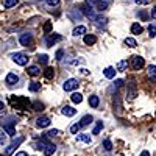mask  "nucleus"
<instances>
[{"label":"nucleus","instance_id":"f257e3e1","mask_svg":"<svg viewBox=\"0 0 156 156\" xmlns=\"http://www.w3.org/2000/svg\"><path fill=\"white\" fill-rule=\"evenodd\" d=\"M16 122H17V119L14 115H6V117H3V119L0 120V125L3 126V129L9 136H16V128H14Z\"/></svg>","mask_w":156,"mask_h":156},{"label":"nucleus","instance_id":"f03ea898","mask_svg":"<svg viewBox=\"0 0 156 156\" xmlns=\"http://www.w3.org/2000/svg\"><path fill=\"white\" fill-rule=\"evenodd\" d=\"M9 103L11 106H14L17 109H25L28 105H30V100L27 97H16V95H11L9 97Z\"/></svg>","mask_w":156,"mask_h":156},{"label":"nucleus","instance_id":"7ed1b4c3","mask_svg":"<svg viewBox=\"0 0 156 156\" xmlns=\"http://www.w3.org/2000/svg\"><path fill=\"white\" fill-rule=\"evenodd\" d=\"M86 5H89L94 11H103L108 8V3L103 0H86Z\"/></svg>","mask_w":156,"mask_h":156},{"label":"nucleus","instance_id":"20e7f679","mask_svg":"<svg viewBox=\"0 0 156 156\" xmlns=\"http://www.w3.org/2000/svg\"><path fill=\"white\" fill-rule=\"evenodd\" d=\"M144 64H145V61H144V58L142 56H131L129 58V66H131L134 70H139L140 67H144Z\"/></svg>","mask_w":156,"mask_h":156},{"label":"nucleus","instance_id":"39448f33","mask_svg":"<svg viewBox=\"0 0 156 156\" xmlns=\"http://www.w3.org/2000/svg\"><path fill=\"white\" fill-rule=\"evenodd\" d=\"M25 140V137L23 136H20V137H17V139H14V140H12L11 142V144L6 147V150H5V154L6 156H9V154H12V151H14L16 150V147H19L20 144H22V142Z\"/></svg>","mask_w":156,"mask_h":156},{"label":"nucleus","instance_id":"423d86ee","mask_svg":"<svg viewBox=\"0 0 156 156\" xmlns=\"http://www.w3.org/2000/svg\"><path fill=\"white\" fill-rule=\"evenodd\" d=\"M12 59H14L16 64H19V66H27L28 64V56L25 53H14L12 55Z\"/></svg>","mask_w":156,"mask_h":156},{"label":"nucleus","instance_id":"0eeeda50","mask_svg":"<svg viewBox=\"0 0 156 156\" xmlns=\"http://www.w3.org/2000/svg\"><path fill=\"white\" fill-rule=\"evenodd\" d=\"M76 87H78V80H75V78H69V80H66L62 84L64 90H73Z\"/></svg>","mask_w":156,"mask_h":156},{"label":"nucleus","instance_id":"6e6552de","mask_svg":"<svg viewBox=\"0 0 156 156\" xmlns=\"http://www.w3.org/2000/svg\"><path fill=\"white\" fill-rule=\"evenodd\" d=\"M61 34H56V33H53V34H50L48 37H47V41H45V44H47V47H51L55 42H58V41H61Z\"/></svg>","mask_w":156,"mask_h":156},{"label":"nucleus","instance_id":"1a4fd4ad","mask_svg":"<svg viewBox=\"0 0 156 156\" xmlns=\"http://www.w3.org/2000/svg\"><path fill=\"white\" fill-rule=\"evenodd\" d=\"M5 81H6L8 86H14V84H17V81H19V76H17L16 73L11 72V73L6 75V80H5Z\"/></svg>","mask_w":156,"mask_h":156},{"label":"nucleus","instance_id":"9d476101","mask_svg":"<svg viewBox=\"0 0 156 156\" xmlns=\"http://www.w3.org/2000/svg\"><path fill=\"white\" fill-rule=\"evenodd\" d=\"M69 17L78 22V20H81V19H83V12L78 9V8H75V9H72V11L69 12Z\"/></svg>","mask_w":156,"mask_h":156},{"label":"nucleus","instance_id":"9b49d317","mask_svg":"<svg viewBox=\"0 0 156 156\" xmlns=\"http://www.w3.org/2000/svg\"><path fill=\"white\" fill-rule=\"evenodd\" d=\"M31 42H33V36H31L30 33L20 34V44H22V45H30Z\"/></svg>","mask_w":156,"mask_h":156},{"label":"nucleus","instance_id":"f8f14e48","mask_svg":"<svg viewBox=\"0 0 156 156\" xmlns=\"http://www.w3.org/2000/svg\"><path fill=\"white\" fill-rule=\"evenodd\" d=\"M36 125L39 128H47L50 125V119H48V117H45V115H42V117H39V119L36 120Z\"/></svg>","mask_w":156,"mask_h":156},{"label":"nucleus","instance_id":"ddd939ff","mask_svg":"<svg viewBox=\"0 0 156 156\" xmlns=\"http://www.w3.org/2000/svg\"><path fill=\"white\" fill-rule=\"evenodd\" d=\"M55 151H56V145H55V144H47V145H45V148H44L45 156H51Z\"/></svg>","mask_w":156,"mask_h":156},{"label":"nucleus","instance_id":"4468645a","mask_svg":"<svg viewBox=\"0 0 156 156\" xmlns=\"http://www.w3.org/2000/svg\"><path fill=\"white\" fill-rule=\"evenodd\" d=\"M61 112H62L64 115H67V117H73V115L76 114V109H73L72 106H64Z\"/></svg>","mask_w":156,"mask_h":156},{"label":"nucleus","instance_id":"2eb2a0df","mask_svg":"<svg viewBox=\"0 0 156 156\" xmlns=\"http://www.w3.org/2000/svg\"><path fill=\"white\" fill-rule=\"evenodd\" d=\"M103 75H105L106 78H109V80H112V78L115 76V69L114 67H106L105 70H103Z\"/></svg>","mask_w":156,"mask_h":156},{"label":"nucleus","instance_id":"dca6fc26","mask_svg":"<svg viewBox=\"0 0 156 156\" xmlns=\"http://www.w3.org/2000/svg\"><path fill=\"white\" fill-rule=\"evenodd\" d=\"M95 42H97V37H95L94 34H84V44L92 45V44H95Z\"/></svg>","mask_w":156,"mask_h":156},{"label":"nucleus","instance_id":"f3484780","mask_svg":"<svg viewBox=\"0 0 156 156\" xmlns=\"http://www.w3.org/2000/svg\"><path fill=\"white\" fill-rule=\"evenodd\" d=\"M142 31H144V28H142V25H140V23L136 22V23L131 25V33H133V34H140Z\"/></svg>","mask_w":156,"mask_h":156},{"label":"nucleus","instance_id":"a211bd4d","mask_svg":"<svg viewBox=\"0 0 156 156\" xmlns=\"http://www.w3.org/2000/svg\"><path fill=\"white\" fill-rule=\"evenodd\" d=\"M27 72H28V75H31V76H37L39 73H41V69H39L37 66H30Z\"/></svg>","mask_w":156,"mask_h":156},{"label":"nucleus","instance_id":"6ab92c4d","mask_svg":"<svg viewBox=\"0 0 156 156\" xmlns=\"http://www.w3.org/2000/svg\"><path fill=\"white\" fill-rule=\"evenodd\" d=\"M92 20H95V23L98 25V27H105V25H106V19L103 17V16H97V14H95V17H94Z\"/></svg>","mask_w":156,"mask_h":156},{"label":"nucleus","instance_id":"aec40b11","mask_svg":"<svg viewBox=\"0 0 156 156\" xmlns=\"http://www.w3.org/2000/svg\"><path fill=\"white\" fill-rule=\"evenodd\" d=\"M86 33V27H83V25H78V27L73 28V36H81Z\"/></svg>","mask_w":156,"mask_h":156},{"label":"nucleus","instance_id":"412c9836","mask_svg":"<svg viewBox=\"0 0 156 156\" xmlns=\"http://www.w3.org/2000/svg\"><path fill=\"white\" fill-rule=\"evenodd\" d=\"M90 122H92V115H90V114H86V115L83 117V119L80 120V125H81V128H83V126L89 125Z\"/></svg>","mask_w":156,"mask_h":156},{"label":"nucleus","instance_id":"4be33fe9","mask_svg":"<svg viewBox=\"0 0 156 156\" xmlns=\"http://www.w3.org/2000/svg\"><path fill=\"white\" fill-rule=\"evenodd\" d=\"M129 86V92H128V98H134L136 97V84H134V81H131L128 84Z\"/></svg>","mask_w":156,"mask_h":156},{"label":"nucleus","instance_id":"5701e85b","mask_svg":"<svg viewBox=\"0 0 156 156\" xmlns=\"http://www.w3.org/2000/svg\"><path fill=\"white\" fill-rule=\"evenodd\" d=\"M89 105L92 106V108H97V106L100 105L98 97H97V95H90V97H89Z\"/></svg>","mask_w":156,"mask_h":156},{"label":"nucleus","instance_id":"b1692460","mask_svg":"<svg viewBox=\"0 0 156 156\" xmlns=\"http://www.w3.org/2000/svg\"><path fill=\"white\" fill-rule=\"evenodd\" d=\"M75 139L76 140H81V142H86V144H90V136L89 134H76Z\"/></svg>","mask_w":156,"mask_h":156},{"label":"nucleus","instance_id":"393cba45","mask_svg":"<svg viewBox=\"0 0 156 156\" xmlns=\"http://www.w3.org/2000/svg\"><path fill=\"white\" fill-rule=\"evenodd\" d=\"M81 11L84 12V14H86L89 19H94V17H95V12L92 11V8L89 9V8H86V6H81Z\"/></svg>","mask_w":156,"mask_h":156},{"label":"nucleus","instance_id":"a878e982","mask_svg":"<svg viewBox=\"0 0 156 156\" xmlns=\"http://www.w3.org/2000/svg\"><path fill=\"white\" fill-rule=\"evenodd\" d=\"M28 89L31 90V92H37V90L41 89V83H37V81H33V83H30Z\"/></svg>","mask_w":156,"mask_h":156},{"label":"nucleus","instance_id":"bb28decb","mask_svg":"<svg viewBox=\"0 0 156 156\" xmlns=\"http://www.w3.org/2000/svg\"><path fill=\"white\" fill-rule=\"evenodd\" d=\"M70 100H72L73 103H81V101H83V95H81V94H78V92H75V94H72Z\"/></svg>","mask_w":156,"mask_h":156},{"label":"nucleus","instance_id":"cd10ccee","mask_svg":"<svg viewBox=\"0 0 156 156\" xmlns=\"http://www.w3.org/2000/svg\"><path fill=\"white\" fill-rule=\"evenodd\" d=\"M44 75H45L47 80H51V78L55 76V70L51 69V67H47V69H45V72H44Z\"/></svg>","mask_w":156,"mask_h":156},{"label":"nucleus","instance_id":"c85d7f7f","mask_svg":"<svg viewBox=\"0 0 156 156\" xmlns=\"http://www.w3.org/2000/svg\"><path fill=\"white\" fill-rule=\"evenodd\" d=\"M126 67H128V61L126 59H123V61H120L119 64H117V70H119V72H123Z\"/></svg>","mask_w":156,"mask_h":156},{"label":"nucleus","instance_id":"c756f323","mask_svg":"<svg viewBox=\"0 0 156 156\" xmlns=\"http://www.w3.org/2000/svg\"><path fill=\"white\" fill-rule=\"evenodd\" d=\"M148 76H150V78H153V80L156 78V66H154V64L148 66Z\"/></svg>","mask_w":156,"mask_h":156},{"label":"nucleus","instance_id":"7c9ffc66","mask_svg":"<svg viewBox=\"0 0 156 156\" xmlns=\"http://www.w3.org/2000/svg\"><path fill=\"white\" fill-rule=\"evenodd\" d=\"M17 3H19V0H5L3 6H5V8H11V6H16Z\"/></svg>","mask_w":156,"mask_h":156},{"label":"nucleus","instance_id":"2f4dec72","mask_svg":"<svg viewBox=\"0 0 156 156\" xmlns=\"http://www.w3.org/2000/svg\"><path fill=\"white\" fill-rule=\"evenodd\" d=\"M101 129H103V122H97V125H95L94 129H92V134H98Z\"/></svg>","mask_w":156,"mask_h":156},{"label":"nucleus","instance_id":"473e14b6","mask_svg":"<svg viewBox=\"0 0 156 156\" xmlns=\"http://www.w3.org/2000/svg\"><path fill=\"white\" fill-rule=\"evenodd\" d=\"M103 147H105V150L111 151V150H112V142H111L109 139H106V140H103Z\"/></svg>","mask_w":156,"mask_h":156},{"label":"nucleus","instance_id":"72a5a7b5","mask_svg":"<svg viewBox=\"0 0 156 156\" xmlns=\"http://www.w3.org/2000/svg\"><path fill=\"white\" fill-rule=\"evenodd\" d=\"M125 44H126L128 47H136V45H137L133 37H126V39H125Z\"/></svg>","mask_w":156,"mask_h":156},{"label":"nucleus","instance_id":"f704fd0d","mask_svg":"<svg viewBox=\"0 0 156 156\" xmlns=\"http://www.w3.org/2000/svg\"><path fill=\"white\" fill-rule=\"evenodd\" d=\"M80 129H81V125H80V123H75V125H72V126H70L72 134H76L78 131H80Z\"/></svg>","mask_w":156,"mask_h":156},{"label":"nucleus","instance_id":"c9c22d12","mask_svg":"<svg viewBox=\"0 0 156 156\" xmlns=\"http://www.w3.org/2000/svg\"><path fill=\"white\" fill-rule=\"evenodd\" d=\"M37 61L45 66V64L48 62V56H47V55H39V56H37Z\"/></svg>","mask_w":156,"mask_h":156},{"label":"nucleus","instance_id":"e433bc0d","mask_svg":"<svg viewBox=\"0 0 156 156\" xmlns=\"http://www.w3.org/2000/svg\"><path fill=\"white\" fill-rule=\"evenodd\" d=\"M53 136H59V129H50L47 133V137H53Z\"/></svg>","mask_w":156,"mask_h":156},{"label":"nucleus","instance_id":"4c0bfd02","mask_svg":"<svg viewBox=\"0 0 156 156\" xmlns=\"http://www.w3.org/2000/svg\"><path fill=\"white\" fill-rule=\"evenodd\" d=\"M148 31H150V36H151V37H154V34H156L154 23H150V25H148Z\"/></svg>","mask_w":156,"mask_h":156},{"label":"nucleus","instance_id":"58836bf2","mask_svg":"<svg viewBox=\"0 0 156 156\" xmlns=\"http://www.w3.org/2000/svg\"><path fill=\"white\" fill-rule=\"evenodd\" d=\"M42 108H44V105H42V103H39V101H36L34 105H33V109L34 111H42Z\"/></svg>","mask_w":156,"mask_h":156},{"label":"nucleus","instance_id":"ea45409f","mask_svg":"<svg viewBox=\"0 0 156 156\" xmlns=\"http://www.w3.org/2000/svg\"><path fill=\"white\" fill-rule=\"evenodd\" d=\"M47 5L48 6H58L59 5V0H47Z\"/></svg>","mask_w":156,"mask_h":156},{"label":"nucleus","instance_id":"a19ab883","mask_svg":"<svg viewBox=\"0 0 156 156\" xmlns=\"http://www.w3.org/2000/svg\"><path fill=\"white\" fill-rule=\"evenodd\" d=\"M44 31H45V33H50V31H51V23H50V22H45V25H44Z\"/></svg>","mask_w":156,"mask_h":156},{"label":"nucleus","instance_id":"79ce46f5","mask_svg":"<svg viewBox=\"0 0 156 156\" xmlns=\"http://www.w3.org/2000/svg\"><path fill=\"white\" fill-rule=\"evenodd\" d=\"M62 56H64V50H58V51H56V59H58V61H61V59H62Z\"/></svg>","mask_w":156,"mask_h":156},{"label":"nucleus","instance_id":"37998d69","mask_svg":"<svg viewBox=\"0 0 156 156\" xmlns=\"http://www.w3.org/2000/svg\"><path fill=\"white\" fill-rule=\"evenodd\" d=\"M136 3H139V5H148V3H151V0H136Z\"/></svg>","mask_w":156,"mask_h":156},{"label":"nucleus","instance_id":"c03bdc74","mask_svg":"<svg viewBox=\"0 0 156 156\" xmlns=\"http://www.w3.org/2000/svg\"><path fill=\"white\" fill-rule=\"evenodd\" d=\"M122 84H123V80H117L115 81V87H120Z\"/></svg>","mask_w":156,"mask_h":156},{"label":"nucleus","instance_id":"a18cd8bd","mask_svg":"<svg viewBox=\"0 0 156 156\" xmlns=\"http://www.w3.org/2000/svg\"><path fill=\"white\" fill-rule=\"evenodd\" d=\"M137 16H139V17H142V19H147V14H145V12H144V11H140V12H139V14H137Z\"/></svg>","mask_w":156,"mask_h":156},{"label":"nucleus","instance_id":"49530a36","mask_svg":"<svg viewBox=\"0 0 156 156\" xmlns=\"http://www.w3.org/2000/svg\"><path fill=\"white\" fill-rule=\"evenodd\" d=\"M140 156H150V153H148L147 150H144V151H142V153H140Z\"/></svg>","mask_w":156,"mask_h":156},{"label":"nucleus","instance_id":"de8ad7c7","mask_svg":"<svg viewBox=\"0 0 156 156\" xmlns=\"http://www.w3.org/2000/svg\"><path fill=\"white\" fill-rule=\"evenodd\" d=\"M80 72H81V73H83V75H87V73H89V70H86V69H81V70H80Z\"/></svg>","mask_w":156,"mask_h":156},{"label":"nucleus","instance_id":"09e8293b","mask_svg":"<svg viewBox=\"0 0 156 156\" xmlns=\"http://www.w3.org/2000/svg\"><path fill=\"white\" fill-rule=\"evenodd\" d=\"M16 156H27V153H25V151H20V153H17Z\"/></svg>","mask_w":156,"mask_h":156},{"label":"nucleus","instance_id":"8fccbe9b","mask_svg":"<svg viewBox=\"0 0 156 156\" xmlns=\"http://www.w3.org/2000/svg\"><path fill=\"white\" fill-rule=\"evenodd\" d=\"M5 109V105H3V101H0V111Z\"/></svg>","mask_w":156,"mask_h":156},{"label":"nucleus","instance_id":"3c124183","mask_svg":"<svg viewBox=\"0 0 156 156\" xmlns=\"http://www.w3.org/2000/svg\"><path fill=\"white\" fill-rule=\"evenodd\" d=\"M154 16H156V11H154V8H153V9H151V17L154 19Z\"/></svg>","mask_w":156,"mask_h":156},{"label":"nucleus","instance_id":"603ef678","mask_svg":"<svg viewBox=\"0 0 156 156\" xmlns=\"http://www.w3.org/2000/svg\"><path fill=\"white\" fill-rule=\"evenodd\" d=\"M103 2H111V0H103Z\"/></svg>","mask_w":156,"mask_h":156},{"label":"nucleus","instance_id":"864d4df0","mask_svg":"<svg viewBox=\"0 0 156 156\" xmlns=\"http://www.w3.org/2000/svg\"><path fill=\"white\" fill-rule=\"evenodd\" d=\"M0 156H3V154H0Z\"/></svg>","mask_w":156,"mask_h":156}]
</instances>
